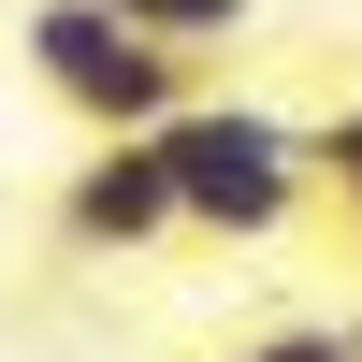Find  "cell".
<instances>
[{
	"mask_svg": "<svg viewBox=\"0 0 362 362\" xmlns=\"http://www.w3.org/2000/svg\"><path fill=\"white\" fill-rule=\"evenodd\" d=\"M15 58H29V87H44L87 145H116V131H174V116L203 102V58L160 44V29H131L116 0H29V15H15Z\"/></svg>",
	"mask_w": 362,
	"mask_h": 362,
	"instance_id": "6da1fadb",
	"label": "cell"
},
{
	"mask_svg": "<svg viewBox=\"0 0 362 362\" xmlns=\"http://www.w3.org/2000/svg\"><path fill=\"white\" fill-rule=\"evenodd\" d=\"M160 160H174V203H189V232H218V247H276V232L319 203L305 116L232 102V87H203V102L174 116V131H160Z\"/></svg>",
	"mask_w": 362,
	"mask_h": 362,
	"instance_id": "7a4b0ae2",
	"label": "cell"
},
{
	"mask_svg": "<svg viewBox=\"0 0 362 362\" xmlns=\"http://www.w3.org/2000/svg\"><path fill=\"white\" fill-rule=\"evenodd\" d=\"M160 232H189L160 131H116V145H87V160L58 174V247H87V261H131V247H160Z\"/></svg>",
	"mask_w": 362,
	"mask_h": 362,
	"instance_id": "3957f363",
	"label": "cell"
},
{
	"mask_svg": "<svg viewBox=\"0 0 362 362\" xmlns=\"http://www.w3.org/2000/svg\"><path fill=\"white\" fill-rule=\"evenodd\" d=\"M305 160H319V203L362 232V102H334V116H305Z\"/></svg>",
	"mask_w": 362,
	"mask_h": 362,
	"instance_id": "277c9868",
	"label": "cell"
},
{
	"mask_svg": "<svg viewBox=\"0 0 362 362\" xmlns=\"http://www.w3.org/2000/svg\"><path fill=\"white\" fill-rule=\"evenodd\" d=\"M116 15H131V29H160V44H189V58H203V44H232V29L261 15V0H116Z\"/></svg>",
	"mask_w": 362,
	"mask_h": 362,
	"instance_id": "5b68a950",
	"label": "cell"
},
{
	"mask_svg": "<svg viewBox=\"0 0 362 362\" xmlns=\"http://www.w3.org/2000/svg\"><path fill=\"white\" fill-rule=\"evenodd\" d=\"M247 362H362V348H348V319H290V334H261Z\"/></svg>",
	"mask_w": 362,
	"mask_h": 362,
	"instance_id": "8992f818",
	"label": "cell"
},
{
	"mask_svg": "<svg viewBox=\"0 0 362 362\" xmlns=\"http://www.w3.org/2000/svg\"><path fill=\"white\" fill-rule=\"evenodd\" d=\"M348 348H362V319H348Z\"/></svg>",
	"mask_w": 362,
	"mask_h": 362,
	"instance_id": "52a82bcc",
	"label": "cell"
},
{
	"mask_svg": "<svg viewBox=\"0 0 362 362\" xmlns=\"http://www.w3.org/2000/svg\"><path fill=\"white\" fill-rule=\"evenodd\" d=\"M232 362H247V348H232Z\"/></svg>",
	"mask_w": 362,
	"mask_h": 362,
	"instance_id": "ba28073f",
	"label": "cell"
}]
</instances>
